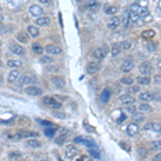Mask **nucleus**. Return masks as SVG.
I'll return each mask as SVG.
<instances>
[{"label": "nucleus", "instance_id": "1", "mask_svg": "<svg viewBox=\"0 0 161 161\" xmlns=\"http://www.w3.org/2000/svg\"><path fill=\"white\" fill-rule=\"evenodd\" d=\"M130 11L133 12L134 14H137V16H140L141 18H146V17H149V11L147 10L146 8H143L141 5L134 3L130 7Z\"/></svg>", "mask_w": 161, "mask_h": 161}, {"label": "nucleus", "instance_id": "2", "mask_svg": "<svg viewBox=\"0 0 161 161\" xmlns=\"http://www.w3.org/2000/svg\"><path fill=\"white\" fill-rule=\"evenodd\" d=\"M39 135L38 132L34 131H28V130H23V131H18L15 135H13V140H22V139H28V137H37Z\"/></svg>", "mask_w": 161, "mask_h": 161}, {"label": "nucleus", "instance_id": "3", "mask_svg": "<svg viewBox=\"0 0 161 161\" xmlns=\"http://www.w3.org/2000/svg\"><path fill=\"white\" fill-rule=\"evenodd\" d=\"M42 103L45 106H49L51 109H59L61 106V103L58 102L56 99H54L53 97H44L42 99Z\"/></svg>", "mask_w": 161, "mask_h": 161}, {"label": "nucleus", "instance_id": "4", "mask_svg": "<svg viewBox=\"0 0 161 161\" xmlns=\"http://www.w3.org/2000/svg\"><path fill=\"white\" fill-rule=\"evenodd\" d=\"M77 154H78L77 148L75 146H73L72 144L67 145L66 148H65V156L69 159H73Z\"/></svg>", "mask_w": 161, "mask_h": 161}, {"label": "nucleus", "instance_id": "5", "mask_svg": "<svg viewBox=\"0 0 161 161\" xmlns=\"http://www.w3.org/2000/svg\"><path fill=\"white\" fill-rule=\"evenodd\" d=\"M74 141H75V143H83L84 145H86V146L89 147V148H96V147H97V144L93 142V140L84 139V137H75Z\"/></svg>", "mask_w": 161, "mask_h": 161}, {"label": "nucleus", "instance_id": "6", "mask_svg": "<svg viewBox=\"0 0 161 161\" xmlns=\"http://www.w3.org/2000/svg\"><path fill=\"white\" fill-rule=\"evenodd\" d=\"M143 129L145 131H154V132H160L161 131V124L159 122H148L144 126Z\"/></svg>", "mask_w": 161, "mask_h": 161}, {"label": "nucleus", "instance_id": "7", "mask_svg": "<svg viewBox=\"0 0 161 161\" xmlns=\"http://www.w3.org/2000/svg\"><path fill=\"white\" fill-rule=\"evenodd\" d=\"M119 101H120V103L124 105H132L135 103V98H133L131 95H128L127 93V95L120 96Z\"/></svg>", "mask_w": 161, "mask_h": 161}, {"label": "nucleus", "instance_id": "8", "mask_svg": "<svg viewBox=\"0 0 161 161\" xmlns=\"http://www.w3.org/2000/svg\"><path fill=\"white\" fill-rule=\"evenodd\" d=\"M106 54H107V49L105 46H101V47H99V49H95L93 55V57L97 59H103L106 56Z\"/></svg>", "mask_w": 161, "mask_h": 161}, {"label": "nucleus", "instance_id": "9", "mask_svg": "<svg viewBox=\"0 0 161 161\" xmlns=\"http://www.w3.org/2000/svg\"><path fill=\"white\" fill-rule=\"evenodd\" d=\"M151 71H153V67L148 61H145L140 66V72L142 73V75H148L151 73Z\"/></svg>", "mask_w": 161, "mask_h": 161}, {"label": "nucleus", "instance_id": "10", "mask_svg": "<svg viewBox=\"0 0 161 161\" xmlns=\"http://www.w3.org/2000/svg\"><path fill=\"white\" fill-rule=\"evenodd\" d=\"M86 8H87L89 11H91V12H97V11L100 10L101 5H100V2H98L96 0H89V1L86 3Z\"/></svg>", "mask_w": 161, "mask_h": 161}, {"label": "nucleus", "instance_id": "11", "mask_svg": "<svg viewBox=\"0 0 161 161\" xmlns=\"http://www.w3.org/2000/svg\"><path fill=\"white\" fill-rule=\"evenodd\" d=\"M26 93L28 96H40L42 95V89L39 87H36V86H28V87L25 89Z\"/></svg>", "mask_w": 161, "mask_h": 161}, {"label": "nucleus", "instance_id": "12", "mask_svg": "<svg viewBox=\"0 0 161 161\" xmlns=\"http://www.w3.org/2000/svg\"><path fill=\"white\" fill-rule=\"evenodd\" d=\"M99 69H100V64H98L96 61H90V62L87 65L86 70H87L88 74H95L96 72L99 71Z\"/></svg>", "mask_w": 161, "mask_h": 161}, {"label": "nucleus", "instance_id": "13", "mask_svg": "<svg viewBox=\"0 0 161 161\" xmlns=\"http://www.w3.org/2000/svg\"><path fill=\"white\" fill-rule=\"evenodd\" d=\"M133 67H134L133 60H131V59H126V60L122 62V66H120V70H122V72H130V71L133 69Z\"/></svg>", "mask_w": 161, "mask_h": 161}, {"label": "nucleus", "instance_id": "14", "mask_svg": "<svg viewBox=\"0 0 161 161\" xmlns=\"http://www.w3.org/2000/svg\"><path fill=\"white\" fill-rule=\"evenodd\" d=\"M52 82L56 87L58 88H64L66 86V80L64 76H53L52 77Z\"/></svg>", "mask_w": 161, "mask_h": 161}, {"label": "nucleus", "instance_id": "15", "mask_svg": "<svg viewBox=\"0 0 161 161\" xmlns=\"http://www.w3.org/2000/svg\"><path fill=\"white\" fill-rule=\"evenodd\" d=\"M36 82V78L31 75H23L22 77H20L18 82H17V85L22 86L24 84H32Z\"/></svg>", "mask_w": 161, "mask_h": 161}, {"label": "nucleus", "instance_id": "16", "mask_svg": "<svg viewBox=\"0 0 161 161\" xmlns=\"http://www.w3.org/2000/svg\"><path fill=\"white\" fill-rule=\"evenodd\" d=\"M45 51H46L47 54H49V55H58V54H60L61 52V49L58 46H56V45H53V44H49L46 47H45Z\"/></svg>", "mask_w": 161, "mask_h": 161}, {"label": "nucleus", "instance_id": "17", "mask_svg": "<svg viewBox=\"0 0 161 161\" xmlns=\"http://www.w3.org/2000/svg\"><path fill=\"white\" fill-rule=\"evenodd\" d=\"M10 51L15 55H18V56H24L25 55L24 47H22L21 45H17V44H12L10 46Z\"/></svg>", "mask_w": 161, "mask_h": 161}, {"label": "nucleus", "instance_id": "18", "mask_svg": "<svg viewBox=\"0 0 161 161\" xmlns=\"http://www.w3.org/2000/svg\"><path fill=\"white\" fill-rule=\"evenodd\" d=\"M137 132H139V126L137 124H129L127 127V133L129 134L130 137H134V135H137Z\"/></svg>", "mask_w": 161, "mask_h": 161}, {"label": "nucleus", "instance_id": "19", "mask_svg": "<svg viewBox=\"0 0 161 161\" xmlns=\"http://www.w3.org/2000/svg\"><path fill=\"white\" fill-rule=\"evenodd\" d=\"M29 12H30V14L33 15V16H40V15L43 14V9H42L41 7H39V5H33L29 8Z\"/></svg>", "mask_w": 161, "mask_h": 161}, {"label": "nucleus", "instance_id": "20", "mask_svg": "<svg viewBox=\"0 0 161 161\" xmlns=\"http://www.w3.org/2000/svg\"><path fill=\"white\" fill-rule=\"evenodd\" d=\"M120 24V20L118 18L117 16H113L111 17V20L109 21L107 23V27L110 28V29H116Z\"/></svg>", "mask_w": 161, "mask_h": 161}, {"label": "nucleus", "instance_id": "21", "mask_svg": "<svg viewBox=\"0 0 161 161\" xmlns=\"http://www.w3.org/2000/svg\"><path fill=\"white\" fill-rule=\"evenodd\" d=\"M139 98H140V100L145 101V102H148V101L154 100V95H153L151 93H149V91H145V93H140Z\"/></svg>", "mask_w": 161, "mask_h": 161}, {"label": "nucleus", "instance_id": "22", "mask_svg": "<svg viewBox=\"0 0 161 161\" xmlns=\"http://www.w3.org/2000/svg\"><path fill=\"white\" fill-rule=\"evenodd\" d=\"M16 38H17V40L20 42H22V43H27V42L29 41V36L24 31L18 32V33L16 34Z\"/></svg>", "mask_w": 161, "mask_h": 161}, {"label": "nucleus", "instance_id": "23", "mask_svg": "<svg viewBox=\"0 0 161 161\" xmlns=\"http://www.w3.org/2000/svg\"><path fill=\"white\" fill-rule=\"evenodd\" d=\"M110 90L107 89V88H105V89H103V91L101 93V96H100V100L102 101L103 103H107L109 102V100H110Z\"/></svg>", "mask_w": 161, "mask_h": 161}, {"label": "nucleus", "instance_id": "24", "mask_svg": "<svg viewBox=\"0 0 161 161\" xmlns=\"http://www.w3.org/2000/svg\"><path fill=\"white\" fill-rule=\"evenodd\" d=\"M122 24H124L125 27L132 26L131 18H130V11H127V12L124 14V18H122Z\"/></svg>", "mask_w": 161, "mask_h": 161}, {"label": "nucleus", "instance_id": "25", "mask_svg": "<svg viewBox=\"0 0 161 161\" xmlns=\"http://www.w3.org/2000/svg\"><path fill=\"white\" fill-rule=\"evenodd\" d=\"M8 67H10V68H20L22 67V61L21 60H17V59H10V60L7 62Z\"/></svg>", "mask_w": 161, "mask_h": 161}, {"label": "nucleus", "instance_id": "26", "mask_svg": "<svg viewBox=\"0 0 161 161\" xmlns=\"http://www.w3.org/2000/svg\"><path fill=\"white\" fill-rule=\"evenodd\" d=\"M9 158L11 159V160H16V159H20L23 157V154L21 153L20 150H13V151H10L9 153Z\"/></svg>", "mask_w": 161, "mask_h": 161}, {"label": "nucleus", "instance_id": "27", "mask_svg": "<svg viewBox=\"0 0 161 161\" xmlns=\"http://www.w3.org/2000/svg\"><path fill=\"white\" fill-rule=\"evenodd\" d=\"M18 75H20V72L16 70H13L12 72H10V74L8 76V82H9V83L15 82V80H17V77H18Z\"/></svg>", "mask_w": 161, "mask_h": 161}, {"label": "nucleus", "instance_id": "28", "mask_svg": "<svg viewBox=\"0 0 161 161\" xmlns=\"http://www.w3.org/2000/svg\"><path fill=\"white\" fill-rule=\"evenodd\" d=\"M137 82L140 85H148L150 83V78L147 77V76H137Z\"/></svg>", "mask_w": 161, "mask_h": 161}, {"label": "nucleus", "instance_id": "29", "mask_svg": "<svg viewBox=\"0 0 161 161\" xmlns=\"http://www.w3.org/2000/svg\"><path fill=\"white\" fill-rule=\"evenodd\" d=\"M142 38H144V39H151V38H154L155 37V31L154 30H145V31H143L141 33Z\"/></svg>", "mask_w": 161, "mask_h": 161}, {"label": "nucleus", "instance_id": "30", "mask_svg": "<svg viewBox=\"0 0 161 161\" xmlns=\"http://www.w3.org/2000/svg\"><path fill=\"white\" fill-rule=\"evenodd\" d=\"M49 23V17H39L36 20V24L38 26H45Z\"/></svg>", "mask_w": 161, "mask_h": 161}, {"label": "nucleus", "instance_id": "31", "mask_svg": "<svg viewBox=\"0 0 161 161\" xmlns=\"http://www.w3.org/2000/svg\"><path fill=\"white\" fill-rule=\"evenodd\" d=\"M27 144L29 145L30 147H33V148H37V147L41 146V142L37 139H29V141H27Z\"/></svg>", "mask_w": 161, "mask_h": 161}, {"label": "nucleus", "instance_id": "32", "mask_svg": "<svg viewBox=\"0 0 161 161\" xmlns=\"http://www.w3.org/2000/svg\"><path fill=\"white\" fill-rule=\"evenodd\" d=\"M28 32L30 33V36L31 37H33V38H36V37H38L39 36V33H40V31H39V29H38L37 27H34V26H29L28 28Z\"/></svg>", "mask_w": 161, "mask_h": 161}, {"label": "nucleus", "instance_id": "33", "mask_svg": "<svg viewBox=\"0 0 161 161\" xmlns=\"http://www.w3.org/2000/svg\"><path fill=\"white\" fill-rule=\"evenodd\" d=\"M150 148L151 150H160L161 149V141L158 140V141H154L150 144Z\"/></svg>", "mask_w": 161, "mask_h": 161}, {"label": "nucleus", "instance_id": "34", "mask_svg": "<svg viewBox=\"0 0 161 161\" xmlns=\"http://www.w3.org/2000/svg\"><path fill=\"white\" fill-rule=\"evenodd\" d=\"M119 52H120V45L119 44H114L112 46V56L113 57H116L119 55Z\"/></svg>", "mask_w": 161, "mask_h": 161}, {"label": "nucleus", "instance_id": "35", "mask_svg": "<svg viewBox=\"0 0 161 161\" xmlns=\"http://www.w3.org/2000/svg\"><path fill=\"white\" fill-rule=\"evenodd\" d=\"M32 51H33L36 54H39V55H41L42 52H43V49H42V46L40 45L39 43H33V44H32Z\"/></svg>", "mask_w": 161, "mask_h": 161}, {"label": "nucleus", "instance_id": "36", "mask_svg": "<svg viewBox=\"0 0 161 161\" xmlns=\"http://www.w3.org/2000/svg\"><path fill=\"white\" fill-rule=\"evenodd\" d=\"M120 82L122 84H125V85H132L133 84V78L131 76H126V77H122L120 80Z\"/></svg>", "mask_w": 161, "mask_h": 161}, {"label": "nucleus", "instance_id": "37", "mask_svg": "<svg viewBox=\"0 0 161 161\" xmlns=\"http://www.w3.org/2000/svg\"><path fill=\"white\" fill-rule=\"evenodd\" d=\"M132 118H133L134 122H142V120L144 119V116H143V114L142 113H134V114H132Z\"/></svg>", "mask_w": 161, "mask_h": 161}, {"label": "nucleus", "instance_id": "38", "mask_svg": "<svg viewBox=\"0 0 161 161\" xmlns=\"http://www.w3.org/2000/svg\"><path fill=\"white\" fill-rule=\"evenodd\" d=\"M89 154H90L91 158H95V159L100 158V154H99V151L96 148H89Z\"/></svg>", "mask_w": 161, "mask_h": 161}, {"label": "nucleus", "instance_id": "39", "mask_svg": "<svg viewBox=\"0 0 161 161\" xmlns=\"http://www.w3.org/2000/svg\"><path fill=\"white\" fill-rule=\"evenodd\" d=\"M118 11V8L117 7H115V5H112V7H109L106 9V10H105V13H106V14H115V13L117 12Z\"/></svg>", "mask_w": 161, "mask_h": 161}, {"label": "nucleus", "instance_id": "40", "mask_svg": "<svg viewBox=\"0 0 161 161\" xmlns=\"http://www.w3.org/2000/svg\"><path fill=\"white\" fill-rule=\"evenodd\" d=\"M55 132H56V130L53 129V128H47V129H45L44 133H45V135H46V137H53L54 135H55Z\"/></svg>", "mask_w": 161, "mask_h": 161}, {"label": "nucleus", "instance_id": "41", "mask_svg": "<svg viewBox=\"0 0 161 161\" xmlns=\"http://www.w3.org/2000/svg\"><path fill=\"white\" fill-rule=\"evenodd\" d=\"M40 62H41V64H43V65L49 64V62H53V58H52V57H49V56H43L41 59H40Z\"/></svg>", "mask_w": 161, "mask_h": 161}, {"label": "nucleus", "instance_id": "42", "mask_svg": "<svg viewBox=\"0 0 161 161\" xmlns=\"http://www.w3.org/2000/svg\"><path fill=\"white\" fill-rule=\"evenodd\" d=\"M157 45H158V44H157L156 42H149V43L147 44V49H148V51L154 52L157 49Z\"/></svg>", "mask_w": 161, "mask_h": 161}, {"label": "nucleus", "instance_id": "43", "mask_svg": "<svg viewBox=\"0 0 161 161\" xmlns=\"http://www.w3.org/2000/svg\"><path fill=\"white\" fill-rule=\"evenodd\" d=\"M65 141H66V135H64V134H61V135H59L58 137L56 139V143L58 145H62L65 143Z\"/></svg>", "mask_w": 161, "mask_h": 161}, {"label": "nucleus", "instance_id": "44", "mask_svg": "<svg viewBox=\"0 0 161 161\" xmlns=\"http://www.w3.org/2000/svg\"><path fill=\"white\" fill-rule=\"evenodd\" d=\"M139 109L141 111H145V112H149V111H151V107L149 106L148 104H146V103H142V104L139 106Z\"/></svg>", "mask_w": 161, "mask_h": 161}, {"label": "nucleus", "instance_id": "45", "mask_svg": "<svg viewBox=\"0 0 161 161\" xmlns=\"http://www.w3.org/2000/svg\"><path fill=\"white\" fill-rule=\"evenodd\" d=\"M128 91H129L130 93H137L140 91V87L137 85H134V86H131V87L128 88Z\"/></svg>", "mask_w": 161, "mask_h": 161}, {"label": "nucleus", "instance_id": "46", "mask_svg": "<svg viewBox=\"0 0 161 161\" xmlns=\"http://www.w3.org/2000/svg\"><path fill=\"white\" fill-rule=\"evenodd\" d=\"M122 47L124 49H129L130 47H131V43H130L129 41H124L122 43Z\"/></svg>", "mask_w": 161, "mask_h": 161}, {"label": "nucleus", "instance_id": "47", "mask_svg": "<svg viewBox=\"0 0 161 161\" xmlns=\"http://www.w3.org/2000/svg\"><path fill=\"white\" fill-rule=\"evenodd\" d=\"M54 116L57 118H61V119H62V118L66 117V114H65V113H54Z\"/></svg>", "mask_w": 161, "mask_h": 161}, {"label": "nucleus", "instance_id": "48", "mask_svg": "<svg viewBox=\"0 0 161 161\" xmlns=\"http://www.w3.org/2000/svg\"><path fill=\"white\" fill-rule=\"evenodd\" d=\"M154 80H155V83L156 84H161V75H159V74L155 75Z\"/></svg>", "mask_w": 161, "mask_h": 161}, {"label": "nucleus", "instance_id": "49", "mask_svg": "<svg viewBox=\"0 0 161 161\" xmlns=\"http://www.w3.org/2000/svg\"><path fill=\"white\" fill-rule=\"evenodd\" d=\"M120 146H122V148H126V150H127V151H130V146H129V145H128V144H126V143H122H122H120Z\"/></svg>", "mask_w": 161, "mask_h": 161}, {"label": "nucleus", "instance_id": "50", "mask_svg": "<svg viewBox=\"0 0 161 161\" xmlns=\"http://www.w3.org/2000/svg\"><path fill=\"white\" fill-rule=\"evenodd\" d=\"M151 161H161V153L160 154H157L154 158L151 159Z\"/></svg>", "mask_w": 161, "mask_h": 161}, {"label": "nucleus", "instance_id": "51", "mask_svg": "<svg viewBox=\"0 0 161 161\" xmlns=\"http://www.w3.org/2000/svg\"><path fill=\"white\" fill-rule=\"evenodd\" d=\"M9 2H10L12 5H17L21 3V0H9Z\"/></svg>", "mask_w": 161, "mask_h": 161}, {"label": "nucleus", "instance_id": "52", "mask_svg": "<svg viewBox=\"0 0 161 161\" xmlns=\"http://www.w3.org/2000/svg\"><path fill=\"white\" fill-rule=\"evenodd\" d=\"M128 111H129L130 113H132V114H134V113H135V110H137V109H135V106H129L127 109Z\"/></svg>", "mask_w": 161, "mask_h": 161}, {"label": "nucleus", "instance_id": "53", "mask_svg": "<svg viewBox=\"0 0 161 161\" xmlns=\"http://www.w3.org/2000/svg\"><path fill=\"white\" fill-rule=\"evenodd\" d=\"M80 161H90V158H88L87 156H82V159Z\"/></svg>", "mask_w": 161, "mask_h": 161}, {"label": "nucleus", "instance_id": "54", "mask_svg": "<svg viewBox=\"0 0 161 161\" xmlns=\"http://www.w3.org/2000/svg\"><path fill=\"white\" fill-rule=\"evenodd\" d=\"M84 127H85L86 129L88 130V131H90V130H93V131H95V128H93V127H88V126H87V124H84Z\"/></svg>", "mask_w": 161, "mask_h": 161}, {"label": "nucleus", "instance_id": "55", "mask_svg": "<svg viewBox=\"0 0 161 161\" xmlns=\"http://www.w3.org/2000/svg\"><path fill=\"white\" fill-rule=\"evenodd\" d=\"M40 122H42V125H45V126H52L51 122H42V120H40Z\"/></svg>", "mask_w": 161, "mask_h": 161}, {"label": "nucleus", "instance_id": "56", "mask_svg": "<svg viewBox=\"0 0 161 161\" xmlns=\"http://www.w3.org/2000/svg\"><path fill=\"white\" fill-rule=\"evenodd\" d=\"M126 118H127V117H126V115H124V114H122V118H120V119H118V120H117V122H118V124H120V122H122V120L126 119Z\"/></svg>", "mask_w": 161, "mask_h": 161}, {"label": "nucleus", "instance_id": "57", "mask_svg": "<svg viewBox=\"0 0 161 161\" xmlns=\"http://www.w3.org/2000/svg\"><path fill=\"white\" fill-rule=\"evenodd\" d=\"M157 67H158L159 70H161V59H159V60H158V64H157Z\"/></svg>", "mask_w": 161, "mask_h": 161}, {"label": "nucleus", "instance_id": "58", "mask_svg": "<svg viewBox=\"0 0 161 161\" xmlns=\"http://www.w3.org/2000/svg\"><path fill=\"white\" fill-rule=\"evenodd\" d=\"M40 2L41 3H49V1H51V0H39Z\"/></svg>", "mask_w": 161, "mask_h": 161}, {"label": "nucleus", "instance_id": "59", "mask_svg": "<svg viewBox=\"0 0 161 161\" xmlns=\"http://www.w3.org/2000/svg\"><path fill=\"white\" fill-rule=\"evenodd\" d=\"M77 2H80V3H84V2H88L89 0H76Z\"/></svg>", "mask_w": 161, "mask_h": 161}, {"label": "nucleus", "instance_id": "60", "mask_svg": "<svg viewBox=\"0 0 161 161\" xmlns=\"http://www.w3.org/2000/svg\"><path fill=\"white\" fill-rule=\"evenodd\" d=\"M158 10L161 12V0H160V1H159V2H158Z\"/></svg>", "mask_w": 161, "mask_h": 161}, {"label": "nucleus", "instance_id": "61", "mask_svg": "<svg viewBox=\"0 0 161 161\" xmlns=\"http://www.w3.org/2000/svg\"><path fill=\"white\" fill-rule=\"evenodd\" d=\"M40 161H51L49 159H47V158H44V159H41Z\"/></svg>", "mask_w": 161, "mask_h": 161}, {"label": "nucleus", "instance_id": "62", "mask_svg": "<svg viewBox=\"0 0 161 161\" xmlns=\"http://www.w3.org/2000/svg\"><path fill=\"white\" fill-rule=\"evenodd\" d=\"M58 160L59 161H62V160H61V158H59V157H58Z\"/></svg>", "mask_w": 161, "mask_h": 161}]
</instances>
